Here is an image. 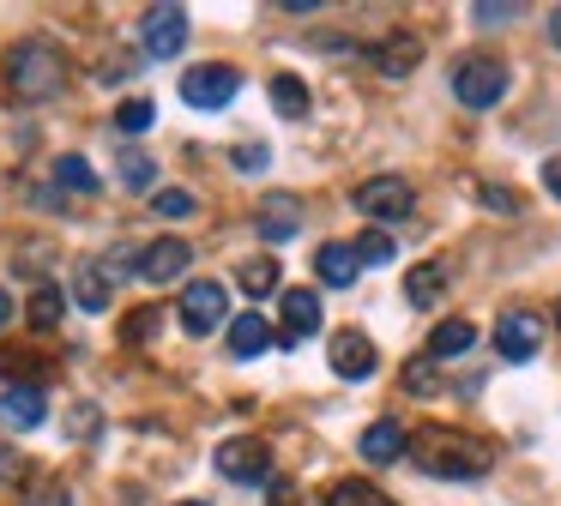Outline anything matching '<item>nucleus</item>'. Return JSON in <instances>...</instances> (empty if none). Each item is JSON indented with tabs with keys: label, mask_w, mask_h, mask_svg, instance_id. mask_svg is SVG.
<instances>
[{
	"label": "nucleus",
	"mask_w": 561,
	"mask_h": 506,
	"mask_svg": "<svg viewBox=\"0 0 561 506\" xmlns=\"http://www.w3.org/2000/svg\"><path fill=\"white\" fill-rule=\"evenodd\" d=\"M416 464L428 470V476H447V482H465V476H483L489 464H495V452H489V440H477V434L465 428H423L411 440Z\"/></svg>",
	"instance_id": "obj_1"
},
{
	"label": "nucleus",
	"mask_w": 561,
	"mask_h": 506,
	"mask_svg": "<svg viewBox=\"0 0 561 506\" xmlns=\"http://www.w3.org/2000/svg\"><path fill=\"white\" fill-rule=\"evenodd\" d=\"M67 84V55L43 36H25V43L7 48V91L19 103H43V96H61Z\"/></svg>",
	"instance_id": "obj_2"
},
{
	"label": "nucleus",
	"mask_w": 561,
	"mask_h": 506,
	"mask_svg": "<svg viewBox=\"0 0 561 506\" xmlns=\"http://www.w3.org/2000/svg\"><path fill=\"white\" fill-rule=\"evenodd\" d=\"M453 96H459L465 108H495L501 96H507V67L489 60V55L459 60V72H453Z\"/></svg>",
	"instance_id": "obj_3"
},
{
	"label": "nucleus",
	"mask_w": 561,
	"mask_h": 506,
	"mask_svg": "<svg viewBox=\"0 0 561 506\" xmlns=\"http://www.w3.org/2000/svg\"><path fill=\"white\" fill-rule=\"evenodd\" d=\"M351 199H356V211L375 217V223H404V217L416 211V193L404 175H375V181H363Z\"/></svg>",
	"instance_id": "obj_4"
},
{
	"label": "nucleus",
	"mask_w": 561,
	"mask_h": 506,
	"mask_svg": "<svg viewBox=\"0 0 561 506\" xmlns=\"http://www.w3.org/2000/svg\"><path fill=\"white\" fill-rule=\"evenodd\" d=\"M224 308H230V296H224V284H211V277H199V284H187V296L175 301V320H182L187 337H206L224 325Z\"/></svg>",
	"instance_id": "obj_5"
},
{
	"label": "nucleus",
	"mask_w": 561,
	"mask_h": 506,
	"mask_svg": "<svg viewBox=\"0 0 561 506\" xmlns=\"http://www.w3.org/2000/svg\"><path fill=\"white\" fill-rule=\"evenodd\" d=\"M236 91H242V72L224 67V60H206V67L182 72V103H194V108H224Z\"/></svg>",
	"instance_id": "obj_6"
},
{
	"label": "nucleus",
	"mask_w": 561,
	"mask_h": 506,
	"mask_svg": "<svg viewBox=\"0 0 561 506\" xmlns=\"http://www.w3.org/2000/svg\"><path fill=\"white\" fill-rule=\"evenodd\" d=\"M139 48L151 60H175L187 48V7H151L139 19Z\"/></svg>",
	"instance_id": "obj_7"
},
{
	"label": "nucleus",
	"mask_w": 561,
	"mask_h": 506,
	"mask_svg": "<svg viewBox=\"0 0 561 506\" xmlns=\"http://www.w3.org/2000/svg\"><path fill=\"white\" fill-rule=\"evenodd\" d=\"M495 349L507 361H531L537 349H543V320H537L531 308H507L495 320Z\"/></svg>",
	"instance_id": "obj_8"
},
{
	"label": "nucleus",
	"mask_w": 561,
	"mask_h": 506,
	"mask_svg": "<svg viewBox=\"0 0 561 506\" xmlns=\"http://www.w3.org/2000/svg\"><path fill=\"white\" fill-rule=\"evenodd\" d=\"M218 476H230V482H266L272 476L266 440H224L218 446Z\"/></svg>",
	"instance_id": "obj_9"
},
{
	"label": "nucleus",
	"mask_w": 561,
	"mask_h": 506,
	"mask_svg": "<svg viewBox=\"0 0 561 506\" xmlns=\"http://www.w3.org/2000/svg\"><path fill=\"white\" fill-rule=\"evenodd\" d=\"M254 229L272 241V248H278V241H290L296 229H302V199H296V193H266V199H260Z\"/></svg>",
	"instance_id": "obj_10"
},
{
	"label": "nucleus",
	"mask_w": 561,
	"mask_h": 506,
	"mask_svg": "<svg viewBox=\"0 0 561 506\" xmlns=\"http://www.w3.org/2000/svg\"><path fill=\"white\" fill-rule=\"evenodd\" d=\"M187 260H194V253H187V241L158 235L146 253H139V277H146V284H175V277L187 272Z\"/></svg>",
	"instance_id": "obj_11"
},
{
	"label": "nucleus",
	"mask_w": 561,
	"mask_h": 506,
	"mask_svg": "<svg viewBox=\"0 0 561 506\" xmlns=\"http://www.w3.org/2000/svg\"><path fill=\"white\" fill-rule=\"evenodd\" d=\"M332 373H344V380H368L375 373V344H368V332H332Z\"/></svg>",
	"instance_id": "obj_12"
},
{
	"label": "nucleus",
	"mask_w": 561,
	"mask_h": 506,
	"mask_svg": "<svg viewBox=\"0 0 561 506\" xmlns=\"http://www.w3.org/2000/svg\"><path fill=\"white\" fill-rule=\"evenodd\" d=\"M320 332V296L314 289H284V325L278 337L284 344H302V337Z\"/></svg>",
	"instance_id": "obj_13"
},
{
	"label": "nucleus",
	"mask_w": 561,
	"mask_h": 506,
	"mask_svg": "<svg viewBox=\"0 0 561 506\" xmlns=\"http://www.w3.org/2000/svg\"><path fill=\"white\" fill-rule=\"evenodd\" d=\"M43 416H49V404H43V386H7L0 392V422L7 428H43Z\"/></svg>",
	"instance_id": "obj_14"
},
{
	"label": "nucleus",
	"mask_w": 561,
	"mask_h": 506,
	"mask_svg": "<svg viewBox=\"0 0 561 506\" xmlns=\"http://www.w3.org/2000/svg\"><path fill=\"white\" fill-rule=\"evenodd\" d=\"M416 60H423V36L416 31H392L375 43V67L387 72V79H404V72H416Z\"/></svg>",
	"instance_id": "obj_15"
},
{
	"label": "nucleus",
	"mask_w": 561,
	"mask_h": 506,
	"mask_svg": "<svg viewBox=\"0 0 561 506\" xmlns=\"http://www.w3.org/2000/svg\"><path fill=\"white\" fill-rule=\"evenodd\" d=\"M404 446H411V434H404L399 422H368L363 440H356V452H363L368 464H399Z\"/></svg>",
	"instance_id": "obj_16"
},
{
	"label": "nucleus",
	"mask_w": 561,
	"mask_h": 506,
	"mask_svg": "<svg viewBox=\"0 0 561 506\" xmlns=\"http://www.w3.org/2000/svg\"><path fill=\"white\" fill-rule=\"evenodd\" d=\"M356 272H363V265H356L351 241H327V248L314 253V277H320L327 289H351V284H356Z\"/></svg>",
	"instance_id": "obj_17"
},
{
	"label": "nucleus",
	"mask_w": 561,
	"mask_h": 506,
	"mask_svg": "<svg viewBox=\"0 0 561 506\" xmlns=\"http://www.w3.org/2000/svg\"><path fill=\"white\" fill-rule=\"evenodd\" d=\"M272 337H278V332H272L260 313H236V325H230V356H236V361H254V356H266V349H272Z\"/></svg>",
	"instance_id": "obj_18"
},
{
	"label": "nucleus",
	"mask_w": 561,
	"mask_h": 506,
	"mask_svg": "<svg viewBox=\"0 0 561 506\" xmlns=\"http://www.w3.org/2000/svg\"><path fill=\"white\" fill-rule=\"evenodd\" d=\"M404 296H411V308H435L440 296H447V265H411L404 272Z\"/></svg>",
	"instance_id": "obj_19"
},
{
	"label": "nucleus",
	"mask_w": 561,
	"mask_h": 506,
	"mask_svg": "<svg viewBox=\"0 0 561 506\" xmlns=\"http://www.w3.org/2000/svg\"><path fill=\"white\" fill-rule=\"evenodd\" d=\"M477 344V325L471 320H440L435 332H428V361H447V356H465V349Z\"/></svg>",
	"instance_id": "obj_20"
},
{
	"label": "nucleus",
	"mask_w": 561,
	"mask_h": 506,
	"mask_svg": "<svg viewBox=\"0 0 561 506\" xmlns=\"http://www.w3.org/2000/svg\"><path fill=\"white\" fill-rule=\"evenodd\" d=\"M272 103H278L284 120H302L308 115V84L296 79V72H278V79H272Z\"/></svg>",
	"instance_id": "obj_21"
},
{
	"label": "nucleus",
	"mask_w": 561,
	"mask_h": 506,
	"mask_svg": "<svg viewBox=\"0 0 561 506\" xmlns=\"http://www.w3.org/2000/svg\"><path fill=\"white\" fill-rule=\"evenodd\" d=\"M73 296H79V308H91V313H103L110 308V277L98 272V265H79V277H73Z\"/></svg>",
	"instance_id": "obj_22"
},
{
	"label": "nucleus",
	"mask_w": 561,
	"mask_h": 506,
	"mask_svg": "<svg viewBox=\"0 0 561 506\" xmlns=\"http://www.w3.org/2000/svg\"><path fill=\"white\" fill-rule=\"evenodd\" d=\"M327 506H399V501H387L375 482H356V476H351V482H332Z\"/></svg>",
	"instance_id": "obj_23"
},
{
	"label": "nucleus",
	"mask_w": 561,
	"mask_h": 506,
	"mask_svg": "<svg viewBox=\"0 0 561 506\" xmlns=\"http://www.w3.org/2000/svg\"><path fill=\"white\" fill-rule=\"evenodd\" d=\"M55 181H61L67 193H98V169H91L85 157H73V151L55 157Z\"/></svg>",
	"instance_id": "obj_24"
},
{
	"label": "nucleus",
	"mask_w": 561,
	"mask_h": 506,
	"mask_svg": "<svg viewBox=\"0 0 561 506\" xmlns=\"http://www.w3.org/2000/svg\"><path fill=\"white\" fill-rule=\"evenodd\" d=\"M351 253H356V265H387V260H399V248H392L387 229H368V235H356Z\"/></svg>",
	"instance_id": "obj_25"
},
{
	"label": "nucleus",
	"mask_w": 561,
	"mask_h": 506,
	"mask_svg": "<svg viewBox=\"0 0 561 506\" xmlns=\"http://www.w3.org/2000/svg\"><path fill=\"white\" fill-rule=\"evenodd\" d=\"M236 284H242L248 296H272V289H278V260H248L242 272H236Z\"/></svg>",
	"instance_id": "obj_26"
},
{
	"label": "nucleus",
	"mask_w": 561,
	"mask_h": 506,
	"mask_svg": "<svg viewBox=\"0 0 561 506\" xmlns=\"http://www.w3.org/2000/svg\"><path fill=\"white\" fill-rule=\"evenodd\" d=\"M151 120H158V103H151V96H127V103L115 108V127L122 133H146Z\"/></svg>",
	"instance_id": "obj_27"
},
{
	"label": "nucleus",
	"mask_w": 561,
	"mask_h": 506,
	"mask_svg": "<svg viewBox=\"0 0 561 506\" xmlns=\"http://www.w3.org/2000/svg\"><path fill=\"white\" fill-rule=\"evenodd\" d=\"M61 308H67V301H61V289H55V284H37V296H31V325H43V332H49V325L55 320H61Z\"/></svg>",
	"instance_id": "obj_28"
},
{
	"label": "nucleus",
	"mask_w": 561,
	"mask_h": 506,
	"mask_svg": "<svg viewBox=\"0 0 561 506\" xmlns=\"http://www.w3.org/2000/svg\"><path fill=\"white\" fill-rule=\"evenodd\" d=\"M151 211L170 217V223H175V217H194V193H187V187H158V193H151Z\"/></svg>",
	"instance_id": "obj_29"
},
{
	"label": "nucleus",
	"mask_w": 561,
	"mask_h": 506,
	"mask_svg": "<svg viewBox=\"0 0 561 506\" xmlns=\"http://www.w3.org/2000/svg\"><path fill=\"white\" fill-rule=\"evenodd\" d=\"M151 181H158V163H151V157H139V151H127V157H122V187L146 193Z\"/></svg>",
	"instance_id": "obj_30"
},
{
	"label": "nucleus",
	"mask_w": 561,
	"mask_h": 506,
	"mask_svg": "<svg viewBox=\"0 0 561 506\" xmlns=\"http://www.w3.org/2000/svg\"><path fill=\"white\" fill-rule=\"evenodd\" d=\"M404 386H411V392H435V386H440L435 361H428V356H416L411 368H404Z\"/></svg>",
	"instance_id": "obj_31"
},
{
	"label": "nucleus",
	"mask_w": 561,
	"mask_h": 506,
	"mask_svg": "<svg viewBox=\"0 0 561 506\" xmlns=\"http://www.w3.org/2000/svg\"><path fill=\"white\" fill-rule=\"evenodd\" d=\"M151 332H158V313H151V308L127 313V325H122V337H127V344H146Z\"/></svg>",
	"instance_id": "obj_32"
},
{
	"label": "nucleus",
	"mask_w": 561,
	"mask_h": 506,
	"mask_svg": "<svg viewBox=\"0 0 561 506\" xmlns=\"http://www.w3.org/2000/svg\"><path fill=\"white\" fill-rule=\"evenodd\" d=\"M477 199H483L489 211H501V217L519 211V193H513V187H477Z\"/></svg>",
	"instance_id": "obj_33"
},
{
	"label": "nucleus",
	"mask_w": 561,
	"mask_h": 506,
	"mask_svg": "<svg viewBox=\"0 0 561 506\" xmlns=\"http://www.w3.org/2000/svg\"><path fill=\"white\" fill-rule=\"evenodd\" d=\"M471 19L477 24H507V19H519V7H507V0H501V7H489V0H483V7H471Z\"/></svg>",
	"instance_id": "obj_34"
},
{
	"label": "nucleus",
	"mask_w": 561,
	"mask_h": 506,
	"mask_svg": "<svg viewBox=\"0 0 561 506\" xmlns=\"http://www.w3.org/2000/svg\"><path fill=\"white\" fill-rule=\"evenodd\" d=\"M236 169H242V175H260V169H266V145H242V151H236Z\"/></svg>",
	"instance_id": "obj_35"
},
{
	"label": "nucleus",
	"mask_w": 561,
	"mask_h": 506,
	"mask_svg": "<svg viewBox=\"0 0 561 506\" xmlns=\"http://www.w3.org/2000/svg\"><path fill=\"white\" fill-rule=\"evenodd\" d=\"M25 506H73V494H67V488H43V494H31Z\"/></svg>",
	"instance_id": "obj_36"
},
{
	"label": "nucleus",
	"mask_w": 561,
	"mask_h": 506,
	"mask_svg": "<svg viewBox=\"0 0 561 506\" xmlns=\"http://www.w3.org/2000/svg\"><path fill=\"white\" fill-rule=\"evenodd\" d=\"M543 187H549V193H556V199H561V151H556V157H549V163H543Z\"/></svg>",
	"instance_id": "obj_37"
},
{
	"label": "nucleus",
	"mask_w": 561,
	"mask_h": 506,
	"mask_svg": "<svg viewBox=\"0 0 561 506\" xmlns=\"http://www.w3.org/2000/svg\"><path fill=\"white\" fill-rule=\"evenodd\" d=\"M7 320H13V296L0 289V332H7Z\"/></svg>",
	"instance_id": "obj_38"
},
{
	"label": "nucleus",
	"mask_w": 561,
	"mask_h": 506,
	"mask_svg": "<svg viewBox=\"0 0 561 506\" xmlns=\"http://www.w3.org/2000/svg\"><path fill=\"white\" fill-rule=\"evenodd\" d=\"M549 36H556V48H561V7L549 12Z\"/></svg>",
	"instance_id": "obj_39"
},
{
	"label": "nucleus",
	"mask_w": 561,
	"mask_h": 506,
	"mask_svg": "<svg viewBox=\"0 0 561 506\" xmlns=\"http://www.w3.org/2000/svg\"><path fill=\"white\" fill-rule=\"evenodd\" d=\"M556 325H561V301H556Z\"/></svg>",
	"instance_id": "obj_40"
},
{
	"label": "nucleus",
	"mask_w": 561,
	"mask_h": 506,
	"mask_svg": "<svg viewBox=\"0 0 561 506\" xmlns=\"http://www.w3.org/2000/svg\"><path fill=\"white\" fill-rule=\"evenodd\" d=\"M187 506H206V501H187Z\"/></svg>",
	"instance_id": "obj_41"
}]
</instances>
